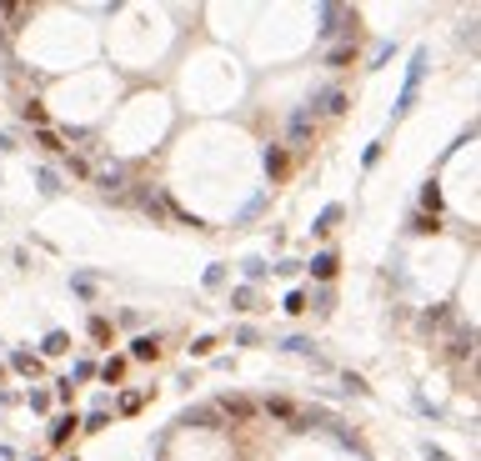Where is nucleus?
I'll use <instances>...</instances> for the list:
<instances>
[{"mask_svg": "<svg viewBox=\"0 0 481 461\" xmlns=\"http://www.w3.org/2000/svg\"><path fill=\"white\" fill-rule=\"evenodd\" d=\"M66 346H71V336H66V331H51V336H46V356H60Z\"/></svg>", "mask_w": 481, "mask_h": 461, "instance_id": "4468645a", "label": "nucleus"}, {"mask_svg": "<svg viewBox=\"0 0 481 461\" xmlns=\"http://www.w3.org/2000/svg\"><path fill=\"white\" fill-rule=\"evenodd\" d=\"M15 371H26V376H35V371H40V361H35V356H26V351H20V356H15Z\"/></svg>", "mask_w": 481, "mask_h": 461, "instance_id": "f3484780", "label": "nucleus"}, {"mask_svg": "<svg viewBox=\"0 0 481 461\" xmlns=\"http://www.w3.org/2000/svg\"><path fill=\"white\" fill-rule=\"evenodd\" d=\"M236 341H241V346H256V341H261V331H256V326H241V331H236Z\"/></svg>", "mask_w": 481, "mask_h": 461, "instance_id": "a211bd4d", "label": "nucleus"}, {"mask_svg": "<svg viewBox=\"0 0 481 461\" xmlns=\"http://www.w3.org/2000/svg\"><path fill=\"white\" fill-rule=\"evenodd\" d=\"M71 431H75V416H60L55 431H51V436H55V446H60V442H71Z\"/></svg>", "mask_w": 481, "mask_h": 461, "instance_id": "2eb2a0df", "label": "nucleus"}, {"mask_svg": "<svg viewBox=\"0 0 481 461\" xmlns=\"http://www.w3.org/2000/svg\"><path fill=\"white\" fill-rule=\"evenodd\" d=\"M221 411H226V416H236V422H251V411H256V406H251V401H241V396H226V401H221Z\"/></svg>", "mask_w": 481, "mask_h": 461, "instance_id": "1a4fd4ad", "label": "nucleus"}, {"mask_svg": "<svg viewBox=\"0 0 481 461\" xmlns=\"http://www.w3.org/2000/svg\"><path fill=\"white\" fill-rule=\"evenodd\" d=\"M0 461H15V451H10V446H0Z\"/></svg>", "mask_w": 481, "mask_h": 461, "instance_id": "5701e85b", "label": "nucleus"}, {"mask_svg": "<svg viewBox=\"0 0 481 461\" xmlns=\"http://www.w3.org/2000/svg\"><path fill=\"white\" fill-rule=\"evenodd\" d=\"M306 271H311V276H316V281H331V276H336V251H321V256L311 261Z\"/></svg>", "mask_w": 481, "mask_h": 461, "instance_id": "423d86ee", "label": "nucleus"}, {"mask_svg": "<svg viewBox=\"0 0 481 461\" xmlns=\"http://www.w3.org/2000/svg\"><path fill=\"white\" fill-rule=\"evenodd\" d=\"M421 206H431V211H436V206H442V191H436V181L426 186V196H421Z\"/></svg>", "mask_w": 481, "mask_h": 461, "instance_id": "412c9836", "label": "nucleus"}, {"mask_svg": "<svg viewBox=\"0 0 481 461\" xmlns=\"http://www.w3.org/2000/svg\"><path fill=\"white\" fill-rule=\"evenodd\" d=\"M91 176H96L100 186H120V176H125V171H120V161H100Z\"/></svg>", "mask_w": 481, "mask_h": 461, "instance_id": "0eeeda50", "label": "nucleus"}, {"mask_svg": "<svg viewBox=\"0 0 481 461\" xmlns=\"http://www.w3.org/2000/svg\"><path fill=\"white\" fill-rule=\"evenodd\" d=\"M181 422H185V426H221V411H216V406H191Z\"/></svg>", "mask_w": 481, "mask_h": 461, "instance_id": "39448f33", "label": "nucleus"}, {"mask_svg": "<svg viewBox=\"0 0 481 461\" xmlns=\"http://www.w3.org/2000/svg\"><path fill=\"white\" fill-rule=\"evenodd\" d=\"M100 376H106V381H120V356H111V361L100 366Z\"/></svg>", "mask_w": 481, "mask_h": 461, "instance_id": "6ab92c4d", "label": "nucleus"}, {"mask_svg": "<svg viewBox=\"0 0 481 461\" xmlns=\"http://www.w3.org/2000/svg\"><path fill=\"white\" fill-rule=\"evenodd\" d=\"M341 26H351V10L346 6H321V35H341Z\"/></svg>", "mask_w": 481, "mask_h": 461, "instance_id": "20e7f679", "label": "nucleus"}, {"mask_svg": "<svg viewBox=\"0 0 481 461\" xmlns=\"http://www.w3.org/2000/svg\"><path fill=\"white\" fill-rule=\"evenodd\" d=\"M311 136H316V120H311V111H296V116H291V125H286V141H291V145H306Z\"/></svg>", "mask_w": 481, "mask_h": 461, "instance_id": "7ed1b4c3", "label": "nucleus"}, {"mask_svg": "<svg viewBox=\"0 0 481 461\" xmlns=\"http://www.w3.org/2000/svg\"><path fill=\"white\" fill-rule=\"evenodd\" d=\"M281 351H316V346H311V341H306V336H291V341H286V346H281Z\"/></svg>", "mask_w": 481, "mask_h": 461, "instance_id": "4be33fe9", "label": "nucleus"}, {"mask_svg": "<svg viewBox=\"0 0 481 461\" xmlns=\"http://www.w3.org/2000/svg\"><path fill=\"white\" fill-rule=\"evenodd\" d=\"M35 186H40V191H46V196H55V191H60V176L40 165V171H35Z\"/></svg>", "mask_w": 481, "mask_h": 461, "instance_id": "f8f14e48", "label": "nucleus"}, {"mask_svg": "<svg viewBox=\"0 0 481 461\" xmlns=\"http://www.w3.org/2000/svg\"><path fill=\"white\" fill-rule=\"evenodd\" d=\"M286 165H291L286 161V145H266V171L271 176H286Z\"/></svg>", "mask_w": 481, "mask_h": 461, "instance_id": "6e6552de", "label": "nucleus"}, {"mask_svg": "<svg viewBox=\"0 0 481 461\" xmlns=\"http://www.w3.org/2000/svg\"><path fill=\"white\" fill-rule=\"evenodd\" d=\"M266 411H271V416H281V422H291V416H296V406H291V401H281V396H271V401H266Z\"/></svg>", "mask_w": 481, "mask_h": 461, "instance_id": "ddd939ff", "label": "nucleus"}, {"mask_svg": "<svg viewBox=\"0 0 481 461\" xmlns=\"http://www.w3.org/2000/svg\"><path fill=\"white\" fill-rule=\"evenodd\" d=\"M341 216H346V211H341V206H326V211L316 216V226H311V230H316V236H326V230H331V226H336Z\"/></svg>", "mask_w": 481, "mask_h": 461, "instance_id": "9b49d317", "label": "nucleus"}, {"mask_svg": "<svg viewBox=\"0 0 481 461\" xmlns=\"http://www.w3.org/2000/svg\"><path fill=\"white\" fill-rule=\"evenodd\" d=\"M351 55H356V51H351V46H336V51H331V55H326V66H346V60H351Z\"/></svg>", "mask_w": 481, "mask_h": 461, "instance_id": "dca6fc26", "label": "nucleus"}, {"mask_svg": "<svg viewBox=\"0 0 481 461\" xmlns=\"http://www.w3.org/2000/svg\"><path fill=\"white\" fill-rule=\"evenodd\" d=\"M346 106H351V96H346V91H336V86H331V91H316V100H311L306 111H311V116H341Z\"/></svg>", "mask_w": 481, "mask_h": 461, "instance_id": "f03ea898", "label": "nucleus"}, {"mask_svg": "<svg viewBox=\"0 0 481 461\" xmlns=\"http://www.w3.org/2000/svg\"><path fill=\"white\" fill-rule=\"evenodd\" d=\"M156 351H161L156 336H136V341H131V356H140V361H156Z\"/></svg>", "mask_w": 481, "mask_h": 461, "instance_id": "9d476101", "label": "nucleus"}, {"mask_svg": "<svg viewBox=\"0 0 481 461\" xmlns=\"http://www.w3.org/2000/svg\"><path fill=\"white\" fill-rule=\"evenodd\" d=\"M421 75H426V51H416V60H411V80H406V91L396 96V116H406V111L416 106V86H421Z\"/></svg>", "mask_w": 481, "mask_h": 461, "instance_id": "f257e3e1", "label": "nucleus"}, {"mask_svg": "<svg viewBox=\"0 0 481 461\" xmlns=\"http://www.w3.org/2000/svg\"><path fill=\"white\" fill-rule=\"evenodd\" d=\"M206 351H216V341H211V336H196V341H191V356H206Z\"/></svg>", "mask_w": 481, "mask_h": 461, "instance_id": "aec40b11", "label": "nucleus"}]
</instances>
